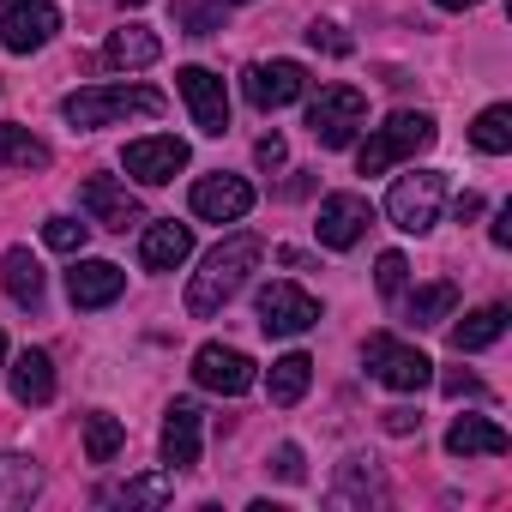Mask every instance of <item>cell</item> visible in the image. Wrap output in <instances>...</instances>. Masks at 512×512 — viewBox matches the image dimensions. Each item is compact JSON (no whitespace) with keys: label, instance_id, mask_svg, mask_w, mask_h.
I'll use <instances>...</instances> for the list:
<instances>
[{"label":"cell","instance_id":"6da1fadb","mask_svg":"<svg viewBox=\"0 0 512 512\" xmlns=\"http://www.w3.org/2000/svg\"><path fill=\"white\" fill-rule=\"evenodd\" d=\"M260 235H223L205 260H199V272H193V284H187V314L193 320H211V314H223L235 296H241V284L253 278V266H260Z\"/></svg>","mask_w":512,"mask_h":512},{"label":"cell","instance_id":"7a4b0ae2","mask_svg":"<svg viewBox=\"0 0 512 512\" xmlns=\"http://www.w3.org/2000/svg\"><path fill=\"white\" fill-rule=\"evenodd\" d=\"M61 115L79 133H97V127L127 121V115H163V91H151V85H85L61 103Z\"/></svg>","mask_w":512,"mask_h":512},{"label":"cell","instance_id":"3957f363","mask_svg":"<svg viewBox=\"0 0 512 512\" xmlns=\"http://www.w3.org/2000/svg\"><path fill=\"white\" fill-rule=\"evenodd\" d=\"M434 115H422V109H398L362 151H356V169L362 175H386L392 163H404V157H416V151H428L434 145Z\"/></svg>","mask_w":512,"mask_h":512},{"label":"cell","instance_id":"277c9868","mask_svg":"<svg viewBox=\"0 0 512 512\" xmlns=\"http://www.w3.org/2000/svg\"><path fill=\"white\" fill-rule=\"evenodd\" d=\"M440 205H446V175H440V169L398 175L392 193H386V217H392L404 235H428V229L440 223Z\"/></svg>","mask_w":512,"mask_h":512},{"label":"cell","instance_id":"5b68a950","mask_svg":"<svg viewBox=\"0 0 512 512\" xmlns=\"http://www.w3.org/2000/svg\"><path fill=\"white\" fill-rule=\"evenodd\" d=\"M362 121H368V97H362L356 85H326V91L308 103V133H314L326 151H344Z\"/></svg>","mask_w":512,"mask_h":512},{"label":"cell","instance_id":"8992f818","mask_svg":"<svg viewBox=\"0 0 512 512\" xmlns=\"http://www.w3.org/2000/svg\"><path fill=\"white\" fill-rule=\"evenodd\" d=\"M362 362H368V368H374V380H380V386H392V392H422V386L434 380V362H428L422 350L398 344L392 332H374V338L362 344Z\"/></svg>","mask_w":512,"mask_h":512},{"label":"cell","instance_id":"52a82bcc","mask_svg":"<svg viewBox=\"0 0 512 512\" xmlns=\"http://www.w3.org/2000/svg\"><path fill=\"white\" fill-rule=\"evenodd\" d=\"M55 31H61V13L49 0H0V49L37 55Z\"/></svg>","mask_w":512,"mask_h":512},{"label":"cell","instance_id":"ba28073f","mask_svg":"<svg viewBox=\"0 0 512 512\" xmlns=\"http://www.w3.org/2000/svg\"><path fill=\"white\" fill-rule=\"evenodd\" d=\"M308 326H320V302L302 284H266L260 290V332L266 338H302Z\"/></svg>","mask_w":512,"mask_h":512},{"label":"cell","instance_id":"9c48e42d","mask_svg":"<svg viewBox=\"0 0 512 512\" xmlns=\"http://www.w3.org/2000/svg\"><path fill=\"white\" fill-rule=\"evenodd\" d=\"M241 91H247V103L260 109V115L290 109V103L308 91V67H302V61H253L247 79H241Z\"/></svg>","mask_w":512,"mask_h":512},{"label":"cell","instance_id":"30bf717a","mask_svg":"<svg viewBox=\"0 0 512 512\" xmlns=\"http://www.w3.org/2000/svg\"><path fill=\"white\" fill-rule=\"evenodd\" d=\"M175 91L187 97L199 133H211V139L229 133V91H223V79H217L211 67H181V73H175Z\"/></svg>","mask_w":512,"mask_h":512},{"label":"cell","instance_id":"8fae6325","mask_svg":"<svg viewBox=\"0 0 512 512\" xmlns=\"http://www.w3.org/2000/svg\"><path fill=\"white\" fill-rule=\"evenodd\" d=\"M79 205H85V217L97 223V229H133V223H145V205L115 181V175H91L85 187H79Z\"/></svg>","mask_w":512,"mask_h":512},{"label":"cell","instance_id":"7c38bea8","mask_svg":"<svg viewBox=\"0 0 512 512\" xmlns=\"http://www.w3.org/2000/svg\"><path fill=\"white\" fill-rule=\"evenodd\" d=\"M193 380L205 392H223V398H241L253 386V356L247 350H229V344H199L193 350Z\"/></svg>","mask_w":512,"mask_h":512},{"label":"cell","instance_id":"4fadbf2b","mask_svg":"<svg viewBox=\"0 0 512 512\" xmlns=\"http://www.w3.org/2000/svg\"><path fill=\"white\" fill-rule=\"evenodd\" d=\"M121 163H127L133 181L163 187V181H175V175L187 169V139H169V133H157V139H133V145L121 151Z\"/></svg>","mask_w":512,"mask_h":512},{"label":"cell","instance_id":"5bb4252c","mask_svg":"<svg viewBox=\"0 0 512 512\" xmlns=\"http://www.w3.org/2000/svg\"><path fill=\"white\" fill-rule=\"evenodd\" d=\"M253 211V187L241 175H205L193 181V217L205 223H241Z\"/></svg>","mask_w":512,"mask_h":512},{"label":"cell","instance_id":"9a60e30c","mask_svg":"<svg viewBox=\"0 0 512 512\" xmlns=\"http://www.w3.org/2000/svg\"><path fill=\"white\" fill-rule=\"evenodd\" d=\"M368 223H374V205H368L362 193H326V199H320V223H314V229H320V241H326V247H338V253H344V247H356V241H362V229H368Z\"/></svg>","mask_w":512,"mask_h":512},{"label":"cell","instance_id":"2e32d148","mask_svg":"<svg viewBox=\"0 0 512 512\" xmlns=\"http://www.w3.org/2000/svg\"><path fill=\"white\" fill-rule=\"evenodd\" d=\"M121 290H127V272H121L115 260H79V266L67 272V296H73V308H109Z\"/></svg>","mask_w":512,"mask_h":512},{"label":"cell","instance_id":"e0dca14e","mask_svg":"<svg viewBox=\"0 0 512 512\" xmlns=\"http://www.w3.org/2000/svg\"><path fill=\"white\" fill-rule=\"evenodd\" d=\"M199 404L193 398H175L169 410H163V464L169 470H187V464H199Z\"/></svg>","mask_w":512,"mask_h":512},{"label":"cell","instance_id":"ac0fdd59","mask_svg":"<svg viewBox=\"0 0 512 512\" xmlns=\"http://www.w3.org/2000/svg\"><path fill=\"white\" fill-rule=\"evenodd\" d=\"M187 253H193V229L175 223V217H163L139 235V266L145 272H175V266H187Z\"/></svg>","mask_w":512,"mask_h":512},{"label":"cell","instance_id":"d6986e66","mask_svg":"<svg viewBox=\"0 0 512 512\" xmlns=\"http://www.w3.org/2000/svg\"><path fill=\"white\" fill-rule=\"evenodd\" d=\"M506 446H512L506 428L488 422V416H458V422L446 428V452H452V458H500Z\"/></svg>","mask_w":512,"mask_h":512},{"label":"cell","instance_id":"ffe728a7","mask_svg":"<svg viewBox=\"0 0 512 512\" xmlns=\"http://www.w3.org/2000/svg\"><path fill=\"white\" fill-rule=\"evenodd\" d=\"M157 55H163V43H157V31H145V25H121V31H109V43H103V61L121 67V73L151 67Z\"/></svg>","mask_w":512,"mask_h":512},{"label":"cell","instance_id":"44dd1931","mask_svg":"<svg viewBox=\"0 0 512 512\" xmlns=\"http://www.w3.org/2000/svg\"><path fill=\"white\" fill-rule=\"evenodd\" d=\"M13 398L19 404H49L55 398V362H49V350H19V362H13Z\"/></svg>","mask_w":512,"mask_h":512},{"label":"cell","instance_id":"7402d4cb","mask_svg":"<svg viewBox=\"0 0 512 512\" xmlns=\"http://www.w3.org/2000/svg\"><path fill=\"white\" fill-rule=\"evenodd\" d=\"M43 488V470L19 452H0V512H25Z\"/></svg>","mask_w":512,"mask_h":512},{"label":"cell","instance_id":"603a6c76","mask_svg":"<svg viewBox=\"0 0 512 512\" xmlns=\"http://www.w3.org/2000/svg\"><path fill=\"white\" fill-rule=\"evenodd\" d=\"M0 284H7V296L19 308H37L43 302V266H37V253L31 247H13L7 260H0Z\"/></svg>","mask_w":512,"mask_h":512},{"label":"cell","instance_id":"cb8c5ba5","mask_svg":"<svg viewBox=\"0 0 512 512\" xmlns=\"http://www.w3.org/2000/svg\"><path fill=\"white\" fill-rule=\"evenodd\" d=\"M500 332H506V308L488 302V308H476V314H464V320L452 326V350H458V356H476V350L500 344Z\"/></svg>","mask_w":512,"mask_h":512},{"label":"cell","instance_id":"d4e9b609","mask_svg":"<svg viewBox=\"0 0 512 512\" xmlns=\"http://www.w3.org/2000/svg\"><path fill=\"white\" fill-rule=\"evenodd\" d=\"M326 500H332V506H368V500H386V482H380V470H374L368 458H350V464L338 470V482H332Z\"/></svg>","mask_w":512,"mask_h":512},{"label":"cell","instance_id":"484cf974","mask_svg":"<svg viewBox=\"0 0 512 512\" xmlns=\"http://www.w3.org/2000/svg\"><path fill=\"white\" fill-rule=\"evenodd\" d=\"M308 380H314V362L302 356V350H290V356H278L272 362V374H266V392H272V404H302V392H308Z\"/></svg>","mask_w":512,"mask_h":512},{"label":"cell","instance_id":"4316f807","mask_svg":"<svg viewBox=\"0 0 512 512\" xmlns=\"http://www.w3.org/2000/svg\"><path fill=\"white\" fill-rule=\"evenodd\" d=\"M452 308H458V284H422V290L404 302V326H416V332H422V326H440Z\"/></svg>","mask_w":512,"mask_h":512},{"label":"cell","instance_id":"83f0119b","mask_svg":"<svg viewBox=\"0 0 512 512\" xmlns=\"http://www.w3.org/2000/svg\"><path fill=\"white\" fill-rule=\"evenodd\" d=\"M470 145L488 151V157H506V151H512V109H506V103H488V109L476 115V127H470Z\"/></svg>","mask_w":512,"mask_h":512},{"label":"cell","instance_id":"f1b7e54d","mask_svg":"<svg viewBox=\"0 0 512 512\" xmlns=\"http://www.w3.org/2000/svg\"><path fill=\"white\" fill-rule=\"evenodd\" d=\"M121 446H127V428H121L109 410H91V416H85V458H91V464H109Z\"/></svg>","mask_w":512,"mask_h":512},{"label":"cell","instance_id":"f546056e","mask_svg":"<svg viewBox=\"0 0 512 512\" xmlns=\"http://www.w3.org/2000/svg\"><path fill=\"white\" fill-rule=\"evenodd\" d=\"M49 145L25 127H0V163H13V169H49Z\"/></svg>","mask_w":512,"mask_h":512},{"label":"cell","instance_id":"4dcf8cb0","mask_svg":"<svg viewBox=\"0 0 512 512\" xmlns=\"http://www.w3.org/2000/svg\"><path fill=\"white\" fill-rule=\"evenodd\" d=\"M175 494V470H157V476H133L115 500H127V506H163Z\"/></svg>","mask_w":512,"mask_h":512},{"label":"cell","instance_id":"1f68e13d","mask_svg":"<svg viewBox=\"0 0 512 512\" xmlns=\"http://www.w3.org/2000/svg\"><path fill=\"white\" fill-rule=\"evenodd\" d=\"M85 229H91V223H79V217H49V223H43V241H49L55 253H79V247H85Z\"/></svg>","mask_w":512,"mask_h":512},{"label":"cell","instance_id":"d6a6232c","mask_svg":"<svg viewBox=\"0 0 512 512\" xmlns=\"http://www.w3.org/2000/svg\"><path fill=\"white\" fill-rule=\"evenodd\" d=\"M404 278H410L404 253H380V266H374V284H380V296H398V290H404Z\"/></svg>","mask_w":512,"mask_h":512},{"label":"cell","instance_id":"836d02e7","mask_svg":"<svg viewBox=\"0 0 512 512\" xmlns=\"http://www.w3.org/2000/svg\"><path fill=\"white\" fill-rule=\"evenodd\" d=\"M308 43H314V49H326V55H350V37H344L332 19H314V25H308Z\"/></svg>","mask_w":512,"mask_h":512},{"label":"cell","instance_id":"e575fe53","mask_svg":"<svg viewBox=\"0 0 512 512\" xmlns=\"http://www.w3.org/2000/svg\"><path fill=\"white\" fill-rule=\"evenodd\" d=\"M272 470H278L284 482H302V476H308V470H302V446H296V440H284V446L272 452Z\"/></svg>","mask_w":512,"mask_h":512},{"label":"cell","instance_id":"d590c367","mask_svg":"<svg viewBox=\"0 0 512 512\" xmlns=\"http://www.w3.org/2000/svg\"><path fill=\"white\" fill-rule=\"evenodd\" d=\"M253 157H260V169H284V157H290V145H284V133H266L260 145H253Z\"/></svg>","mask_w":512,"mask_h":512},{"label":"cell","instance_id":"8d00e7d4","mask_svg":"<svg viewBox=\"0 0 512 512\" xmlns=\"http://www.w3.org/2000/svg\"><path fill=\"white\" fill-rule=\"evenodd\" d=\"M187 25H193V37H211L223 25V7H187Z\"/></svg>","mask_w":512,"mask_h":512},{"label":"cell","instance_id":"74e56055","mask_svg":"<svg viewBox=\"0 0 512 512\" xmlns=\"http://www.w3.org/2000/svg\"><path fill=\"white\" fill-rule=\"evenodd\" d=\"M440 386H446V398H482V380L476 374H446Z\"/></svg>","mask_w":512,"mask_h":512},{"label":"cell","instance_id":"f35d334b","mask_svg":"<svg viewBox=\"0 0 512 512\" xmlns=\"http://www.w3.org/2000/svg\"><path fill=\"white\" fill-rule=\"evenodd\" d=\"M416 428H422V416H416V410H404V404H398V410H386V434H416Z\"/></svg>","mask_w":512,"mask_h":512},{"label":"cell","instance_id":"ab89813d","mask_svg":"<svg viewBox=\"0 0 512 512\" xmlns=\"http://www.w3.org/2000/svg\"><path fill=\"white\" fill-rule=\"evenodd\" d=\"M452 217H458V223H476V217H482V193H458Z\"/></svg>","mask_w":512,"mask_h":512},{"label":"cell","instance_id":"60d3db41","mask_svg":"<svg viewBox=\"0 0 512 512\" xmlns=\"http://www.w3.org/2000/svg\"><path fill=\"white\" fill-rule=\"evenodd\" d=\"M494 247H512V205H500L494 217Z\"/></svg>","mask_w":512,"mask_h":512},{"label":"cell","instance_id":"b9f144b4","mask_svg":"<svg viewBox=\"0 0 512 512\" xmlns=\"http://www.w3.org/2000/svg\"><path fill=\"white\" fill-rule=\"evenodd\" d=\"M434 7H446V13H464V7H482V0H434Z\"/></svg>","mask_w":512,"mask_h":512},{"label":"cell","instance_id":"7bdbcfd3","mask_svg":"<svg viewBox=\"0 0 512 512\" xmlns=\"http://www.w3.org/2000/svg\"><path fill=\"white\" fill-rule=\"evenodd\" d=\"M121 7H145V0H121Z\"/></svg>","mask_w":512,"mask_h":512},{"label":"cell","instance_id":"ee69618b","mask_svg":"<svg viewBox=\"0 0 512 512\" xmlns=\"http://www.w3.org/2000/svg\"><path fill=\"white\" fill-rule=\"evenodd\" d=\"M0 362H7V338H0Z\"/></svg>","mask_w":512,"mask_h":512}]
</instances>
